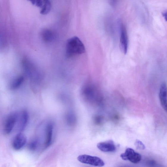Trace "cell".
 Segmentation results:
<instances>
[{
	"instance_id": "obj_1",
	"label": "cell",
	"mask_w": 167,
	"mask_h": 167,
	"mask_svg": "<svg viewBox=\"0 0 167 167\" xmlns=\"http://www.w3.org/2000/svg\"><path fill=\"white\" fill-rule=\"evenodd\" d=\"M85 52V48L82 41L77 37L69 39L66 42V52L68 58L81 55Z\"/></svg>"
},
{
	"instance_id": "obj_2",
	"label": "cell",
	"mask_w": 167,
	"mask_h": 167,
	"mask_svg": "<svg viewBox=\"0 0 167 167\" xmlns=\"http://www.w3.org/2000/svg\"><path fill=\"white\" fill-rule=\"evenodd\" d=\"M18 115V112H14L10 114L7 117L3 127V131L5 134H10L15 128Z\"/></svg>"
},
{
	"instance_id": "obj_3",
	"label": "cell",
	"mask_w": 167,
	"mask_h": 167,
	"mask_svg": "<svg viewBox=\"0 0 167 167\" xmlns=\"http://www.w3.org/2000/svg\"><path fill=\"white\" fill-rule=\"evenodd\" d=\"M24 69L26 75L32 82L35 83L40 82L42 80L41 73L34 66L25 63Z\"/></svg>"
},
{
	"instance_id": "obj_4",
	"label": "cell",
	"mask_w": 167,
	"mask_h": 167,
	"mask_svg": "<svg viewBox=\"0 0 167 167\" xmlns=\"http://www.w3.org/2000/svg\"><path fill=\"white\" fill-rule=\"evenodd\" d=\"M83 95L89 101L99 103L101 98L97 94L94 86L91 85H87L82 90Z\"/></svg>"
},
{
	"instance_id": "obj_5",
	"label": "cell",
	"mask_w": 167,
	"mask_h": 167,
	"mask_svg": "<svg viewBox=\"0 0 167 167\" xmlns=\"http://www.w3.org/2000/svg\"><path fill=\"white\" fill-rule=\"evenodd\" d=\"M78 159L82 163L95 166L102 167L105 164L103 160L96 156L83 155L79 156Z\"/></svg>"
},
{
	"instance_id": "obj_6",
	"label": "cell",
	"mask_w": 167,
	"mask_h": 167,
	"mask_svg": "<svg viewBox=\"0 0 167 167\" xmlns=\"http://www.w3.org/2000/svg\"><path fill=\"white\" fill-rule=\"evenodd\" d=\"M29 115L28 111L25 110L18 112L17 122L15 127L17 130L21 133L25 129L28 124Z\"/></svg>"
},
{
	"instance_id": "obj_7",
	"label": "cell",
	"mask_w": 167,
	"mask_h": 167,
	"mask_svg": "<svg viewBox=\"0 0 167 167\" xmlns=\"http://www.w3.org/2000/svg\"><path fill=\"white\" fill-rule=\"evenodd\" d=\"M121 158L124 160H129L133 163H138L141 161V156L131 148L127 149L125 153L121 155Z\"/></svg>"
},
{
	"instance_id": "obj_8",
	"label": "cell",
	"mask_w": 167,
	"mask_h": 167,
	"mask_svg": "<svg viewBox=\"0 0 167 167\" xmlns=\"http://www.w3.org/2000/svg\"><path fill=\"white\" fill-rule=\"evenodd\" d=\"M45 125V131L46 138L45 146L46 148H48L51 145L52 142L55 124L52 121H49L46 122Z\"/></svg>"
},
{
	"instance_id": "obj_9",
	"label": "cell",
	"mask_w": 167,
	"mask_h": 167,
	"mask_svg": "<svg viewBox=\"0 0 167 167\" xmlns=\"http://www.w3.org/2000/svg\"><path fill=\"white\" fill-rule=\"evenodd\" d=\"M120 48L122 51L126 54L127 52L128 46V38L125 26L123 25L121 26Z\"/></svg>"
},
{
	"instance_id": "obj_10",
	"label": "cell",
	"mask_w": 167,
	"mask_h": 167,
	"mask_svg": "<svg viewBox=\"0 0 167 167\" xmlns=\"http://www.w3.org/2000/svg\"><path fill=\"white\" fill-rule=\"evenodd\" d=\"M27 138L22 133H19L15 136L12 143L13 148L16 150L22 149L26 144Z\"/></svg>"
},
{
	"instance_id": "obj_11",
	"label": "cell",
	"mask_w": 167,
	"mask_h": 167,
	"mask_svg": "<svg viewBox=\"0 0 167 167\" xmlns=\"http://www.w3.org/2000/svg\"><path fill=\"white\" fill-rule=\"evenodd\" d=\"M98 148L104 152H113L116 149L115 145L111 140L99 143L97 145Z\"/></svg>"
},
{
	"instance_id": "obj_12",
	"label": "cell",
	"mask_w": 167,
	"mask_h": 167,
	"mask_svg": "<svg viewBox=\"0 0 167 167\" xmlns=\"http://www.w3.org/2000/svg\"><path fill=\"white\" fill-rule=\"evenodd\" d=\"M167 86L166 83H163L160 89L159 98L162 106L167 113Z\"/></svg>"
},
{
	"instance_id": "obj_13",
	"label": "cell",
	"mask_w": 167,
	"mask_h": 167,
	"mask_svg": "<svg viewBox=\"0 0 167 167\" xmlns=\"http://www.w3.org/2000/svg\"><path fill=\"white\" fill-rule=\"evenodd\" d=\"M42 39L46 42H51L55 38V34L51 30L45 29L43 30L42 33Z\"/></svg>"
},
{
	"instance_id": "obj_14",
	"label": "cell",
	"mask_w": 167,
	"mask_h": 167,
	"mask_svg": "<svg viewBox=\"0 0 167 167\" xmlns=\"http://www.w3.org/2000/svg\"><path fill=\"white\" fill-rule=\"evenodd\" d=\"M65 121L69 126L75 125L76 123V118L74 113L71 111L67 112L65 116Z\"/></svg>"
},
{
	"instance_id": "obj_15",
	"label": "cell",
	"mask_w": 167,
	"mask_h": 167,
	"mask_svg": "<svg viewBox=\"0 0 167 167\" xmlns=\"http://www.w3.org/2000/svg\"><path fill=\"white\" fill-rule=\"evenodd\" d=\"M24 81V77L22 76H18L11 82L10 85V88L12 90L17 89L21 86Z\"/></svg>"
},
{
	"instance_id": "obj_16",
	"label": "cell",
	"mask_w": 167,
	"mask_h": 167,
	"mask_svg": "<svg viewBox=\"0 0 167 167\" xmlns=\"http://www.w3.org/2000/svg\"><path fill=\"white\" fill-rule=\"evenodd\" d=\"M51 3L50 1L48 0L44 1L43 4L41 8V14L44 15L47 14L51 11Z\"/></svg>"
},
{
	"instance_id": "obj_17",
	"label": "cell",
	"mask_w": 167,
	"mask_h": 167,
	"mask_svg": "<svg viewBox=\"0 0 167 167\" xmlns=\"http://www.w3.org/2000/svg\"><path fill=\"white\" fill-rule=\"evenodd\" d=\"M39 141L38 140L35 139L32 140L28 145V148L31 151H35L39 145Z\"/></svg>"
},
{
	"instance_id": "obj_18",
	"label": "cell",
	"mask_w": 167,
	"mask_h": 167,
	"mask_svg": "<svg viewBox=\"0 0 167 167\" xmlns=\"http://www.w3.org/2000/svg\"><path fill=\"white\" fill-rule=\"evenodd\" d=\"M136 147L138 149H144L145 148V146L143 143L138 140H136L135 144Z\"/></svg>"
},
{
	"instance_id": "obj_19",
	"label": "cell",
	"mask_w": 167,
	"mask_h": 167,
	"mask_svg": "<svg viewBox=\"0 0 167 167\" xmlns=\"http://www.w3.org/2000/svg\"><path fill=\"white\" fill-rule=\"evenodd\" d=\"M31 2L33 5L41 8L44 3V1H40L39 0V1H31Z\"/></svg>"
},
{
	"instance_id": "obj_20",
	"label": "cell",
	"mask_w": 167,
	"mask_h": 167,
	"mask_svg": "<svg viewBox=\"0 0 167 167\" xmlns=\"http://www.w3.org/2000/svg\"><path fill=\"white\" fill-rule=\"evenodd\" d=\"M103 118L101 116H97L95 117L94 118V121L96 124L97 125H100L103 122Z\"/></svg>"
},
{
	"instance_id": "obj_21",
	"label": "cell",
	"mask_w": 167,
	"mask_h": 167,
	"mask_svg": "<svg viewBox=\"0 0 167 167\" xmlns=\"http://www.w3.org/2000/svg\"><path fill=\"white\" fill-rule=\"evenodd\" d=\"M156 162L153 160H150L148 162V164L150 166H153L156 164Z\"/></svg>"
},
{
	"instance_id": "obj_22",
	"label": "cell",
	"mask_w": 167,
	"mask_h": 167,
	"mask_svg": "<svg viewBox=\"0 0 167 167\" xmlns=\"http://www.w3.org/2000/svg\"><path fill=\"white\" fill-rule=\"evenodd\" d=\"M162 15L163 17H164L165 21H167V11L163 13L162 14Z\"/></svg>"
}]
</instances>
